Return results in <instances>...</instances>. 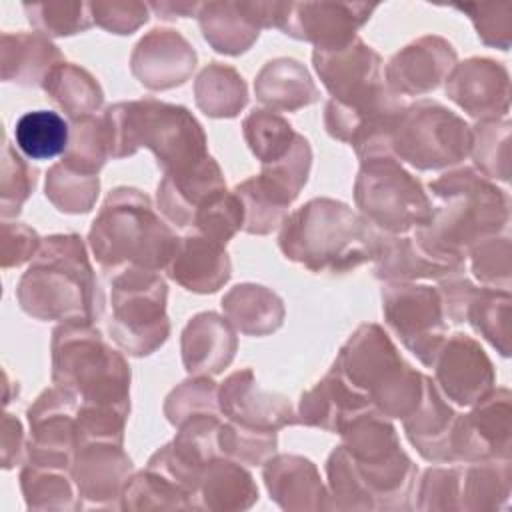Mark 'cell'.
I'll return each mask as SVG.
<instances>
[{
	"mask_svg": "<svg viewBox=\"0 0 512 512\" xmlns=\"http://www.w3.org/2000/svg\"><path fill=\"white\" fill-rule=\"evenodd\" d=\"M428 188L438 202L430 222L412 234L432 254L466 260L472 246L508 230V194L474 168L450 170Z\"/></svg>",
	"mask_w": 512,
	"mask_h": 512,
	"instance_id": "1",
	"label": "cell"
},
{
	"mask_svg": "<svg viewBox=\"0 0 512 512\" xmlns=\"http://www.w3.org/2000/svg\"><path fill=\"white\" fill-rule=\"evenodd\" d=\"M16 296L22 310L42 322L82 320L94 324L106 304L78 234L44 238L18 282Z\"/></svg>",
	"mask_w": 512,
	"mask_h": 512,
	"instance_id": "2",
	"label": "cell"
},
{
	"mask_svg": "<svg viewBox=\"0 0 512 512\" xmlns=\"http://www.w3.org/2000/svg\"><path fill=\"white\" fill-rule=\"evenodd\" d=\"M380 230L348 204L314 198L284 218L282 254L316 274H346L376 256Z\"/></svg>",
	"mask_w": 512,
	"mask_h": 512,
	"instance_id": "3",
	"label": "cell"
},
{
	"mask_svg": "<svg viewBox=\"0 0 512 512\" xmlns=\"http://www.w3.org/2000/svg\"><path fill=\"white\" fill-rule=\"evenodd\" d=\"M178 242L180 238L160 218L152 200L128 186L110 190L88 234L102 272L124 266L160 272L170 264Z\"/></svg>",
	"mask_w": 512,
	"mask_h": 512,
	"instance_id": "4",
	"label": "cell"
},
{
	"mask_svg": "<svg viewBox=\"0 0 512 512\" xmlns=\"http://www.w3.org/2000/svg\"><path fill=\"white\" fill-rule=\"evenodd\" d=\"M104 120L112 158L132 156L144 146L168 174L192 168L208 156L206 134L184 106L156 98L118 102L106 108Z\"/></svg>",
	"mask_w": 512,
	"mask_h": 512,
	"instance_id": "5",
	"label": "cell"
},
{
	"mask_svg": "<svg viewBox=\"0 0 512 512\" xmlns=\"http://www.w3.org/2000/svg\"><path fill=\"white\" fill-rule=\"evenodd\" d=\"M52 382L80 404L130 412V366L92 322H62L52 334Z\"/></svg>",
	"mask_w": 512,
	"mask_h": 512,
	"instance_id": "6",
	"label": "cell"
},
{
	"mask_svg": "<svg viewBox=\"0 0 512 512\" xmlns=\"http://www.w3.org/2000/svg\"><path fill=\"white\" fill-rule=\"evenodd\" d=\"M332 368L390 420H404L422 400L424 374L400 356L378 324H360Z\"/></svg>",
	"mask_w": 512,
	"mask_h": 512,
	"instance_id": "7",
	"label": "cell"
},
{
	"mask_svg": "<svg viewBox=\"0 0 512 512\" xmlns=\"http://www.w3.org/2000/svg\"><path fill=\"white\" fill-rule=\"evenodd\" d=\"M340 436L372 510L410 508L418 470L402 450L390 418L374 408L364 410L342 426Z\"/></svg>",
	"mask_w": 512,
	"mask_h": 512,
	"instance_id": "8",
	"label": "cell"
},
{
	"mask_svg": "<svg viewBox=\"0 0 512 512\" xmlns=\"http://www.w3.org/2000/svg\"><path fill=\"white\" fill-rule=\"evenodd\" d=\"M108 284L106 328L130 356L156 352L170 334L166 316L168 286L158 272L124 266L104 272Z\"/></svg>",
	"mask_w": 512,
	"mask_h": 512,
	"instance_id": "9",
	"label": "cell"
},
{
	"mask_svg": "<svg viewBox=\"0 0 512 512\" xmlns=\"http://www.w3.org/2000/svg\"><path fill=\"white\" fill-rule=\"evenodd\" d=\"M354 202L360 214L384 234H408L432 218V202L420 180L392 154L360 160Z\"/></svg>",
	"mask_w": 512,
	"mask_h": 512,
	"instance_id": "10",
	"label": "cell"
},
{
	"mask_svg": "<svg viewBox=\"0 0 512 512\" xmlns=\"http://www.w3.org/2000/svg\"><path fill=\"white\" fill-rule=\"evenodd\" d=\"M390 154L416 170H442L470 156L472 128L434 100L404 106L388 138Z\"/></svg>",
	"mask_w": 512,
	"mask_h": 512,
	"instance_id": "11",
	"label": "cell"
},
{
	"mask_svg": "<svg viewBox=\"0 0 512 512\" xmlns=\"http://www.w3.org/2000/svg\"><path fill=\"white\" fill-rule=\"evenodd\" d=\"M312 62L332 100L356 114L402 104V96L394 94L384 82L382 58L358 36L342 48L314 50Z\"/></svg>",
	"mask_w": 512,
	"mask_h": 512,
	"instance_id": "12",
	"label": "cell"
},
{
	"mask_svg": "<svg viewBox=\"0 0 512 512\" xmlns=\"http://www.w3.org/2000/svg\"><path fill=\"white\" fill-rule=\"evenodd\" d=\"M382 314L404 348L432 368L448 332L438 288L416 282H384Z\"/></svg>",
	"mask_w": 512,
	"mask_h": 512,
	"instance_id": "13",
	"label": "cell"
},
{
	"mask_svg": "<svg viewBox=\"0 0 512 512\" xmlns=\"http://www.w3.org/2000/svg\"><path fill=\"white\" fill-rule=\"evenodd\" d=\"M78 408V396L56 384L34 400L26 414L30 426L26 462L60 470L72 468L74 452L78 448Z\"/></svg>",
	"mask_w": 512,
	"mask_h": 512,
	"instance_id": "14",
	"label": "cell"
},
{
	"mask_svg": "<svg viewBox=\"0 0 512 512\" xmlns=\"http://www.w3.org/2000/svg\"><path fill=\"white\" fill-rule=\"evenodd\" d=\"M512 394L494 388L464 416H456L450 438V464L510 458Z\"/></svg>",
	"mask_w": 512,
	"mask_h": 512,
	"instance_id": "15",
	"label": "cell"
},
{
	"mask_svg": "<svg viewBox=\"0 0 512 512\" xmlns=\"http://www.w3.org/2000/svg\"><path fill=\"white\" fill-rule=\"evenodd\" d=\"M434 382L448 402L472 408L496 384V372L482 346L468 334L446 336L434 358Z\"/></svg>",
	"mask_w": 512,
	"mask_h": 512,
	"instance_id": "16",
	"label": "cell"
},
{
	"mask_svg": "<svg viewBox=\"0 0 512 512\" xmlns=\"http://www.w3.org/2000/svg\"><path fill=\"white\" fill-rule=\"evenodd\" d=\"M376 4L366 2H290L282 32L314 44V50L342 48L370 18Z\"/></svg>",
	"mask_w": 512,
	"mask_h": 512,
	"instance_id": "17",
	"label": "cell"
},
{
	"mask_svg": "<svg viewBox=\"0 0 512 512\" xmlns=\"http://www.w3.org/2000/svg\"><path fill=\"white\" fill-rule=\"evenodd\" d=\"M446 96L478 122L506 118L510 110L508 70L490 58H468L446 76Z\"/></svg>",
	"mask_w": 512,
	"mask_h": 512,
	"instance_id": "18",
	"label": "cell"
},
{
	"mask_svg": "<svg viewBox=\"0 0 512 512\" xmlns=\"http://www.w3.org/2000/svg\"><path fill=\"white\" fill-rule=\"evenodd\" d=\"M130 472L132 460L122 450V444L110 442L80 444L70 468L82 508L116 506V500H122Z\"/></svg>",
	"mask_w": 512,
	"mask_h": 512,
	"instance_id": "19",
	"label": "cell"
},
{
	"mask_svg": "<svg viewBox=\"0 0 512 512\" xmlns=\"http://www.w3.org/2000/svg\"><path fill=\"white\" fill-rule=\"evenodd\" d=\"M218 406L226 420L248 428L280 430L298 424L290 400L278 392L264 390L252 368L232 372L218 388Z\"/></svg>",
	"mask_w": 512,
	"mask_h": 512,
	"instance_id": "20",
	"label": "cell"
},
{
	"mask_svg": "<svg viewBox=\"0 0 512 512\" xmlns=\"http://www.w3.org/2000/svg\"><path fill=\"white\" fill-rule=\"evenodd\" d=\"M454 66L456 52L448 40L422 36L390 58L384 82L398 96H424L436 90Z\"/></svg>",
	"mask_w": 512,
	"mask_h": 512,
	"instance_id": "21",
	"label": "cell"
},
{
	"mask_svg": "<svg viewBox=\"0 0 512 512\" xmlns=\"http://www.w3.org/2000/svg\"><path fill=\"white\" fill-rule=\"evenodd\" d=\"M130 68L142 86L168 90L190 78L196 68V52L180 32L156 28L136 44Z\"/></svg>",
	"mask_w": 512,
	"mask_h": 512,
	"instance_id": "22",
	"label": "cell"
},
{
	"mask_svg": "<svg viewBox=\"0 0 512 512\" xmlns=\"http://www.w3.org/2000/svg\"><path fill=\"white\" fill-rule=\"evenodd\" d=\"M226 190V180L212 156L192 168L168 172L158 184V210L178 228H192L198 212Z\"/></svg>",
	"mask_w": 512,
	"mask_h": 512,
	"instance_id": "23",
	"label": "cell"
},
{
	"mask_svg": "<svg viewBox=\"0 0 512 512\" xmlns=\"http://www.w3.org/2000/svg\"><path fill=\"white\" fill-rule=\"evenodd\" d=\"M374 276L384 282H416L418 278H450L464 272L466 260L444 258L426 250L414 234H380Z\"/></svg>",
	"mask_w": 512,
	"mask_h": 512,
	"instance_id": "24",
	"label": "cell"
},
{
	"mask_svg": "<svg viewBox=\"0 0 512 512\" xmlns=\"http://www.w3.org/2000/svg\"><path fill=\"white\" fill-rule=\"evenodd\" d=\"M166 272L190 292L212 294L230 280L232 262L222 244L192 230L180 238Z\"/></svg>",
	"mask_w": 512,
	"mask_h": 512,
	"instance_id": "25",
	"label": "cell"
},
{
	"mask_svg": "<svg viewBox=\"0 0 512 512\" xmlns=\"http://www.w3.org/2000/svg\"><path fill=\"white\" fill-rule=\"evenodd\" d=\"M234 326L216 312L196 314L182 332V362L190 376L220 374L234 358Z\"/></svg>",
	"mask_w": 512,
	"mask_h": 512,
	"instance_id": "26",
	"label": "cell"
},
{
	"mask_svg": "<svg viewBox=\"0 0 512 512\" xmlns=\"http://www.w3.org/2000/svg\"><path fill=\"white\" fill-rule=\"evenodd\" d=\"M456 412L436 382L424 376V392L416 410L402 424L410 444L420 456L434 464H450V438L456 422Z\"/></svg>",
	"mask_w": 512,
	"mask_h": 512,
	"instance_id": "27",
	"label": "cell"
},
{
	"mask_svg": "<svg viewBox=\"0 0 512 512\" xmlns=\"http://www.w3.org/2000/svg\"><path fill=\"white\" fill-rule=\"evenodd\" d=\"M264 482L270 498L284 510L328 508V492L318 468L302 456L278 454L264 462Z\"/></svg>",
	"mask_w": 512,
	"mask_h": 512,
	"instance_id": "28",
	"label": "cell"
},
{
	"mask_svg": "<svg viewBox=\"0 0 512 512\" xmlns=\"http://www.w3.org/2000/svg\"><path fill=\"white\" fill-rule=\"evenodd\" d=\"M374 408L372 402L354 390L334 368L306 390L298 406V422L326 432H338L356 414ZM376 410V408H374Z\"/></svg>",
	"mask_w": 512,
	"mask_h": 512,
	"instance_id": "29",
	"label": "cell"
},
{
	"mask_svg": "<svg viewBox=\"0 0 512 512\" xmlns=\"http://www.w3.org/2000/svg\"><path fill=\"white\" fill-rule=\"evenodd\" d=\"M64 62L62 52L40 32L2 34V78L22 86H44L56 66Z\"/></svg>",
	"mask_w": 512,
	"mask_h": 512,
	"instance_id": "30",
	"label": "cell"
},
{
	"mask_svg": "<svg viewBox=\"0 0 512 512\" xmlns=\"http://www.w3.org/2000/svg\"><path fill=\"white\" fill-rule=\"evenodd\" d=\"M254 92L272 112H294L320 98L308 70L294 58L266 62L254 80Z\"/></svg>",
	"mask_w": 512,
	"mask_h": 512,
	"instance_id": "31",
	"label": "cell"
},
{
	"mask_svg": "<svg viewBox=\"0 0 512 512\" xmlns=\"http://www.w3.org/2000/svg\"><path fill=\"white\" fill-rule=\"evenodd\" d=\"M196 500L200 510H246L258 500V488L244 464L214 458L202 468Z\"/></svg>",
	"mask_w": 512,
	"mask_h": 512,
	"instance_id": "32",
	"label": "cell"
},
{
	"mask_svg": "<svg viewBox=\"0 0 512 512\" xmlns=\"http://www.w3.org/2000/svg\"><path fill=\"white\" fill-rule=\"evenodd\" d=\"M226 320L248 336H266L280 328L284 320L282 300L258 284H238L222 298Z\"/></svg>",
	"mask_w": 512,
	"mask_h": 512,
	"instance_id": "33",
	"label": "cell"
},
{
	"mask_svg": "<svg viewBox=\"0 0 512 512\" xmlns=\"http://www.w3.org/2000/svg\"><path fill=\"white\" fill-rule=\"evenodd\" d=\"M204 40L220 54L238 56L260 36V28L240 2H206L196 14Z\"/></svg>",
	"mask_w": 512,
	"mask_h": 512,
	"instance_id": "34",
	"label": "cell"
},
{
	"mask_svg": "<svg viewBox=\"0 0 512 512\" xmlns=\"http://www.w3.org/2000/svg\"><path fill=\"white\" fill-rule=\"evenodd\" d=\"M458 472V510H496L508 502L512 490L510 458L464 462Z\"/></svg>",
	"mask_w": 512,
	"mask_h": 512,
	"instance_id": "35",
	"label": "cell"
},
{
	"mask_svg": "<svg viewBox=\"0 0 512 512\" xmlns=\"http://www.w3.org/2000/svg\"><path fill=\"white\" fill-rule=\"evenodd\" d=\"M42 88L50 100L68 114L70 120L94 116L104 102V92L98 80L88 70L72 62H62L56 66Z\"/></svg>",
	"mask_w": 512,
	"mask_h": 512,
	"instance_id": "36",
	"label": "cell"
},
{
	"mask_svg": "<svg viewBox=\"0 0 512 512\" xmlns=\"http://www.w3.org/2000/svg\"><path fill=\"white\" fill-rule=\"evenodd\" d=\"M18 150L30 160H52L64 156L70 142V124L52 110H32L14 124Z\"/></svg>",
	"mask_w": 512,
	"mask_h": 512,
	"instance_id": "37",
	"label": "cell"
},
{
	"mask_svg": "<svg viewBox=\"0 0 512 512\" xmlns=\"http://www.w3.org/2000/svg\"><path fill=\"white\" fill-rule=\"evenodd\" d=\"M198 108L212 118H234L248 102V90L242 76L224 64H208L194 82Z\"/></svg>",
	"mask_w": 512,
	"mask_h": 512,
	"instance_id": "38",
	"label": "cell"
},
{
	"mask_svg": "<svg viewBox=\"0 0 512 512\" xmlns=\"http://www.w3.org/2000/svg\"><path fill=\"white\" fill-rule=\"evenodd\" d=\"M26 506L32 510H78L82 502L70 470L26 462L20 472Z\"/></svg>",
	"mask_w": 512,
	"mask_h": 512,
	"instance_id": "39",
	"label": "cell"
},
{
	"mask_svg": "<svg viewBox=\"0 0 512 512\" xmlns=\"http://www.w3.org/2000/svg\"><path fill=\"white\" fill-rule=\"evenodd\" d=\"M112 158V144L104 114L70 120V142L62 164L82 174H98Z\"/></svg>",
	"mask_w": 512,
	"mask_h": 512,
	"instance_id": "40",
	"label": "cell"
},
{
	"mask_svg": "<svg viewBox=\"0 0 512 512\" xmlns=\"http://www.w3.org/2000/svg\"><path fill=\"white\" fill-rule=\"evenodd\" d=\"M510 304V290L482 286L478 288L466 314V322H470L474 332L488 340L504 358H508L512 350Z\"/></svg>",
	"mask_w": 512,
	"mask_h": 512,
	"instance_id": "41",
	"label": "cell"
},
{
	"mask_svg": "<svg viewBox=\"0 0 512 512\" xmlns=\"http://www.w3.org/2000/svg\"><path fill=\"white\" fill-rule=\"evenodd\" d=\"M242 132L248 148L262 166L280 160L298 136L288 120L264 108H256L244 118Z\"/></svg>",
	"mask_w": 512,
	"mask_h": 512,
	"instance_id": "42",
	"label": "cell"
},
{
	"mask_svg": "<svg viewBox=\"0 0 512 512\" xmlns=\"http://www.w3.org/2000/svg\"><path fill=\"white\" fill-rule=\"evenodd\" d=\"M476 168L488 180L506 182L510 178V122L508 118L484 120L472 128V148Z\"/></svg>",
	"mask_w": 512,
	"mask_h": 512,
	"instance_id": "43",
	"label": "cell"
},
{
	"mask_svg": "<svg viewBox=\"0 0 512 512\" xmlns=\"http://www.w3.org/2000/svg\"><path fill=\"white\" fill-rule=\"evenodd\" d=\"M98 190V174H82L62 162L54 164L46 174V198L66 214L90 212Z\"/></svg>",
	"mask_w": 512,
	"mask_h": 512,
	"instance_id": "44",
	"label": "cell"
},
{
	"mask_svg": "<svg viewBox=\"0 0 512 512\" xmlns=\"http://www.w3.org/2000/svg\"><path fill=\"white\" fill-rule=\"evenodd\" d=\"M312 150L304 136H296L292 148L276 162L262 166L258 178L286 204H292L308 180Z\"/></svg>",
	"mask_w": 512,
	"mask_h": 512,
	"instance_id": "45",
	"label": "cell"
},
{
	"mask_svg": "<svg viewBox=\"0 0 512 512\" xmlns=\"http://www.w3.org/2000/svg\"><path fill=\"white\" fill-rule=\"evenodd\" d=\"M120 508L126 510H156V508H196L194 502L168 478L156 470H142L136 476H130Z\"/></svg>",
	"mask_w": 512,
	"mask_h": 512,
	"instance_id": "46",
	"label": "cell"
},
{
	"mask_svg": "<svg viewBox=\"0 0 512 512\" xmlns=\"http://www.w3.org/2000/svg\"><path fill=\"white\" fill-rule=\"evenodd\" d=\"M244 208V226L248 234H270L282 226L290 204L282 202L258 176H252L234 188Z\"/></svg>",
	"mask_w": 512,
	"mask_h": 512,
	"instance_id": "47",
	"label": "cell"
},
{
	"mask_svg": "<svg viewBox=\"0 0 512 512\" xmlns=\"http://www.w3.org/2000/svg\"><path fill=\"white\" fill-rule=\"evenodd\" d=\"M278 446L276 430H260L236 424L232 420H222L218 430V448L222 458L236 460L244 466L264 464L274 456Z\"/></svg>",
	"mask_w": 512,
	"mask_h": 512,
	"instance_id": "48",
	"label": "cell"
},
{
	"mask_svg": "<svg viewBox=\"0 0 512 512\" xmlns=\"http://www.w3.org/2000/svg\"><path fill=\"white\" fill-rule=\"evenodd\" d=\"M28 22L44 36H72L94 24L88 2H34L24 4Z\"/></svg>",
	"mask_w": 512,
	"mask_h": 512,
	"instance_id": "49",
	"label": "cell"
},
{
	"mask_svg": "<svg viewBox=\"0 0 512 512\" xmlns=\"http://www.w3.org/2000/svg\"><path fill=\"white\" fill-rule=\"evenodd\" d=\"M466 256H470V270L476 280L490 288L510 290L512 246L506 232L478 242Z\"/></svg>",
	"mask_w": 512,
	"mask_h": 512,
	"instance_id": "50",
	"label": "cell"
},
{
	"mask_svg": "<svg viewBox=\"0 0 512 512\" xmlns=\"http://www.w3.org/2000/svg\"><path fill=\"white\" fill-rule=\"evenodd\" d=\"M164 412L168 422L176 428L192 416L220 412L216 382L210 376H192L170 392Z\"/></svg>",
	"mask_w": 512,
	"mask_h": 512,
	"instance_id": "51",
	"label": "cell"
},
{
	"mask_svg": "<svg viewBox=\"0 0 512 512\" xmlns=\"http://www.w3.org/2000/svg\"><path fill=\"white\" fill-rule=\"evenodd\" d=\"M242 226H244L242 202L234 190L232 192L224 190L198 212L192 230L224 246L228 240H232V236L238 230H242Z\"/></svg>",
	"mask_w": 512,
	"mask_h": 512,
	"instance_id": "52",
	"label": "cell"
},
{
	"mask_svg": "<svg viewBox=\"0 0 512 512\" xmlns=\"http://www.w3.org/2000/svg\"><path fill=\"white\" fill-rule=\"evenodd\" d=\"M0 208L2 218L20 212L22 204L28 200L36 186V170L16 154L10 142L4 144L2 152V178H0Z\"/></svg>",
	"mask_w": 512,
	"mask_h": 512,
	"instance_id": "53",
	"label": "cell"
},
{
	"mask_svg": "<svg viewBox=\"0 0 512 512\" xmlns=\"http://www.w3.org/2000/svg\"><path fill=\"white\" fill-rule=\"evenodd\" d=\"M472 20L478 38L494 48L508 50L512 42V4H458Z\"/></svg>",
	"mask_w": 512,
	"mask_h": 512,
	"instance_id": "54",
	"label": "cell"
},
{
	"mask_svg": "<svg viewBox=\"0 0 512 512\" xmlns=\"http://www.w3.org/2000/svg\"><path fill=\"white\" fill-rule=\"evenodd\" d=\"M460 472L454 468H428L418 488V510H458Z\"/></svg>",
	"mask_w": 512,
	"mask_h": 512,
	"instance_id": "55",
	"label": "cell"
},
{
	"mask_svg": "<svg viewBox=\"0 0 512 512\" xmlns=\"http://www.w3.org/2000/svg\"><path fill=\"white\" fill-rule=\"evenodd\" d=\"M90 8L94 22L112 34H132L148 22L144 2H96Z\"/></svg>",
	"mask_w": 512,
	"mask_h": 512,
	"instance_id": "56",
	"label": "cell"
},
{
	"mask_svg": "<svg viewBox=\"0 0 512 512\" xmlns=\"http://www.w3.org/2000/svg\"><path fill=\"white\" fill-rule=\"evenodd\" d=\"M40 236L22 222H2V268H14L38 254Z\"/></svg>",
	"mask_w": 512,
	"mask_h": 512,
	"instance_id": "57",
	"label": "cell"
},
{
	"mask_svg": "<svg viewBox=\"0 0 512 512\" xmlns=\"http://www.w3.org/2000/svg\"><path fill=\"white\" fill-rule=\"evenodd\" d=\"M438 292H440V298H442L444 316L448 320H452L454 324L466 322V314H468V308H470V304H472V300L478 292V286H474L466 278L450 276V278L440 280Z\"/></svg>",
	"mask_w": 512,
	"mask_h": 512,
	"instance_id": "58",
	"label": "cell"
},
{
	"mask_svg": "<svg viewBox=\"0 0 512 512\" xmlns=\"http://www.w3.org/2000/svg\"><path fill=\"white\" fill-rule=\"evenodd\" d=\"M24 448V436H22V424L12 414H4L2 420V466L8 470L16 462H20Z\"/></svg>",
	"mask_w": 512,
	"mask_h": 512,
	"instance_id": "59",
	"label": "cell"
},
{
	"mask_svg": "<svg viewBox=\"0 0 512 512\" xmlns=\"http://www.w3.org/2000/svg\"><path fill=\"white\" fill-rule=\"evenodd\" d=\"M160 18L172 20V18H188L192 14H198L200 4L198 2H152L148 4Z\"/></svg>",
	"mask_w": 512,
	"mask_h": 512,
	"instance_id": "60",
	"label": "cell"
}]
</instances>
